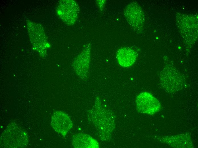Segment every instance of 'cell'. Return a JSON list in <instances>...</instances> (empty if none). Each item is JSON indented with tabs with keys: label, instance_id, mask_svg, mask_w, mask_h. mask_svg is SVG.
I'll use <instances>...</instances> for the list:
<instances>
[{
	"label": "cell",
	"instance_id": "6da1fadb",
	"mask_svg": "<svg viewBox=\"0 0 198 148\" xmlns=\"http://www.w3.org/2000/svg\"><path fill=\"white\" fill-rule=\"evenodd\" d=\"M100 104H96L89 111L88 118L95 127L101 139L106 141L110 140L115 128V117L111 110Z\"/></svg>",
	"mask_w": 198,
	"mask_h": 148
},
{
	"label": "cell",
	"instance_id": "7a4b0ae2",
	"mask_svg": "<svg viewBox=\"0 0 198 148\" xmlns=\"http://www.w3.org/2000/svg\"><path fill=\"white\" fill-rule=\"evenodd\" d=\"M26 132L15 123L9 125L0 136L1 148H24L28 144Z\"/></svg>",
	"mask_w": 198,
	"mask_h": 148
},
{
	"label": "cell",
	"instance_id": "3957f363",
	"mask_svg": "<svg viewBox=\"0 0 198 148\" xmlns=\"http://www.w3.org/2000/svg\"><path fill=\"white\" fill-rule=\"evenodd\" d=\"M160 81L163 88L170 94L182 90L185 83V79L181 73L170 65L165 66L160 72Z\"/></svg>",
	"mask_w": 198,
	"mask_h": 148
},
{
	"label": "cell",
	"instance_id": "277c9868",
	"mask_svg": "<svg viewBox=\"0 0 198 148\" xmlns=\"http://www.w3.org/2000/svg\"><path fill=\"white\" fill-rule=\"evenodd\" d=\"M135 102L137 111L141 113L153 115L161 108L159 101L147 92H143L139 94L137 97Z\"/></svg>",
	"mask_w": 198,
	"mask_h": 148
},
{
	"label": "cell",
	"instance_id": "5b68a950",
	"mask_svg": "<svg viewBox=\"0 0 198 148\" xmlns=\"http://www.w3.org/2000/svg\"><path fill=\"white\" fill-rule=\"evenodd\" d=\"M51 125L54 130L65 137L73 126L69 116L61 111L54 112L51 119Z\"/></svg>",
	"mask_w": 198,
	"mask_h": 148
},
{
	"label": "cell",
	"instance_id": "8992f818",
	"mask_svg": "<svg viewBox=\"0 0 198 148\" xmlns=\"http://www.w3.org/2000/svg\"><path fill=\"white\" fill-rule=\"evenodd\" d=\"M58 10L59 14L67 24H73L77 20L79 8L75 1H63L60 3Z\"/></svg>",
	"mask_w": 198,
	"mask_h": 148
},
{
	"label": "cell",
	"instance_id": "52a82bcc",
	"mask_svg": "<svg viewBox=\"0 0 198 148\" xmlns=\"http://www.w3.org/2000/svg\"><path fill=\"white\" fill-rule=\"evenodd\" d=\"M124 13L127 21L133 28L138 30L142 28L143 15L138 4L133 2L129 4L125 9Z\"/></svg>",
	"mask_w": 198,
	"mask_h": 148
},
{
	"label": "cell",
	"instance_id": "ba28073f",
	"mask_svg": "<svg viewBox=\"0 0 198 148\" xmlns=\"http://www.w3.org/2000/svg\"><path fill=\"white\" fill-rule=\"evenodd\" d=\"M136 52L128 48H122L117 52L116 58L121 66L127 67L132 66L135 62L137 57Z\"/></svg>",
	"mask_w": 198,
	"mask_h": 148
},
{
	"label": "cell",
	"instance_id": "9c48e42d",
	"mask_svg": "<svg viewBox=\"0 0 198 148\" xmlns=\"http://www.w3.org/2000/svg\"><path fill=\"white\" fill-rule=\"evenodd\" d=\"M72 144L75 148H99L98 142L91 136L79 133L74 135Z\"/></svg>",
	"mask_w": 198,
	"mask_h": 148
},
{
	"label": "cell",
	"instance_id": "30bf717a",
	"mask_svg": "<svg viewBox=\"0 0 198 148\" xmlns=\"http://www.w3.org/2000/svg\"><path fill=\"white\" fill-rule=\"evenodd\" d=\"M163 141L169 145L174 147L192 148L193 144L190 136L185 134L175 136L164 137Z\"/></svg>",
	"mask_w": 198,
	"mask_h": 148
}]
</instances>
